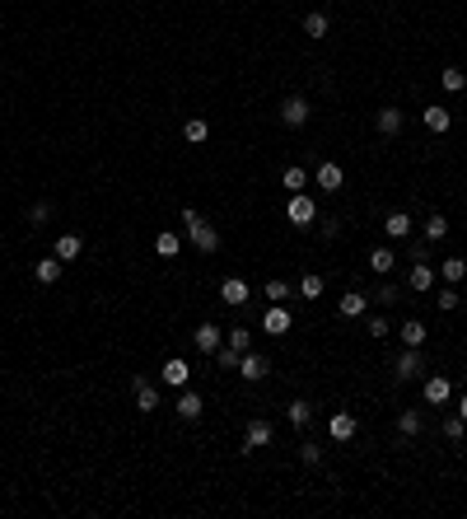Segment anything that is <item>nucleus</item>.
Segmentation results:
<instances>
[{
  "mask_svg": "<svg viewBox=\"0 0 467 519\" xmlns=\"http://www.w3.org/2000/svg\"><path fill=\"white\" fill-rule=\"evenodd\" d=\"M182 234L192 239V248H197V253H220V229L206 225L192 206H182Z\"/></svg>",
  "mask_w": 467,
  "mask_h": 519,
  "instance_id": "f257e3e1",
  "label": "nucleus"
},
{
  "mask_svg": "<svg viewBox=\"0 0 467 519\" xmlns=\"http://www.w3.org/2000/svg\"><path fill=\"white\" fill-rule=\"evenodd\" d=\"M285 215H290V225L309 229V225H318V202H313L309 192H290V206H285Z\"/></svg>",
  "mask_w": 467,
  "mask_h": 519,
  "instance_id": "f03ea898",
  "label": "nucleus"
},
{
  "mask_svg": "<svg viewBox=\"0 0 467 519\" xmlns=\"http://www.w3.org/2000/svg\"><path fill=\"white\" fill-rule=\"evenodd\" d=\"M309 99H304V94H290L285 103H280V122L290 126V131H304V126H309Z\"/></svg>",
  "mask_w": 467,
  "mask_h": 519,
  "instance_id": "7ed1b4c3",
  "label": "nucleus"
},
{
  "mask_svg": "<svg viewBox=\"0 0 467 519\" xmlns=\"http://www.w3.org/2000/svg\"><path fill=\"white\" fill-rule=\"evenodd\" d=\"M421 374H425L421 351H416V346H402V356L392 361V379H397V384H407V379H421Z\"/></svg>",
  "mask_w": 467,
  "mask_h": 519,
  "instance_id": "20e7f679",
  "label": "nucleus"
},
{
  "mask_svg": "<svg viewBox=\"0 0 467 519\" xmlns=\"http://www.w3.org/2000/svg\"><path fill=\"white\" fill-rule=\"evenodd\" d=\"M327 435H332L336 444H351L360 435V421H356V412H332V421H327Z\"/></svg>",
  "mask_w": 467,
  "mask_h": 519,
  "instance_id": "39448f33",
  "label": "nucleus"
},
{
  "mask_svg": "<svg viewBox=\"0 0 467 519\" xmlns=\"http://www.w3.org/2000/svg\"><path fill=\"white\" fill-rule=\"evenodd\" d=\"M271 440H276V430H271V421L253 417V421H248V430H243V454H253V449H267Z\"/></svg>",
  "mask_w": 467,
  "mask_h": 519,
  "instance_id": "423d86ee",
  "label": "nucleus"
},
{
  "mask_svg": "<svg viewBox=\"0 0 467 519\" xmlns=\"http://www.w3.org/2000/svg\"><path fill=\"white\" fill-rule=\"evenodd\" d=\"M290 323H295V318H290L285 305H267V314H262V332H267V337H280V332H290Z\"/></svg>",
  "mask_w": 467,
  "mask_h": 519,
  "instance_id": "0eeeda50",
  "label": "nucleus"
},
{
  "mask_svg": "<svg viewBox=\"0 0 467 519\" xmlns=\"http://www.w3.org/2000/svg\"><path fill=\"white\" fill-rule=\"evenodd\" d=\"M131 388H136V412H159V388L150 384L145 374H136Z\"/></svg>",
  "mask_w": 467,
  "mask_h": 519,
  "instance_id": "6e6552de",
  "label": "nucleus"
},
{
  "mask_svg": "<svg viewBox=\"0 0 467 519\" xmlns=\"http://www.w3.org/2000/svg\"><path fill=\"white\" fill-rule=\"evenodd\" d=\"M238 379H248V384L267 379V356H257V351H243V356H238Z\"/></svg>",
  "mask_w": 467,
  "mask_h": 519,
  "instance_id": "1a4fd4ad",
  "label": "nucleus"
},
{
  "mask_svg": "<svg viewBox=\"0 0 467 519\" xmlns=\"http://www.w3.org/2000/svg\"><path fill=\"white\" fill-rule=\"evenodd\" d=\"M449 398H454V384H449L444 374H430V379H425V403H430V407H444Z\"/></svg>",
  "mask_w": 467,
  "mask_h": 519,
  "instance_id": "9d476101",
  "label": "nucleus"
},
{
  "mask_svg": "<svg viewBox=\"0 0 467 519\" xmlns=\"http://www.w3.org/2000/svg\"><path fill=\"white\" fill-rule=\"evenodd\" d=\"M313 182H318L323 192H341V187H346V169H341V164H318V178H313Z\"/></svg>",
  "mask_w": 467,
  "mask_h": 519,
  "instance_id": "9b49d317",
  "label": "nucleus"
},
{
  "mask_svg": "<svg viewBox=\"0 0 467 519\" xmlns=\"http://www.w3.org/2000/svg\"><path fill=\"white\" fill-rule=\"evenodd\" d=\"M383 234L388 239H412V215L407 211H388L383 215Z\"/></svg>",
  "mask_w": 467,
  "mask_h": 519,
  "instance_id": "f8f14e48",
  "label": "nucleus"
},
{
  "mask_svg": "<svg viewBox=\"0 0 467 519\" xmlns=\"http://www.w3.org/2000/svg\"><path fill=\"white\" fill-rule=\"evenodd\" d=\"M220 300L224 305H248V281L243 276H224L220 281Z\"/></svg>",
  "mask_w": 467,
  "mask_h": 519,
  "instance_id": "ddd939ff",
  "label": "nucleus"
},
{
  "mask_svg": "<svg viewBox=\"0 0 467 519\" xmlns=\"http://www.w3.org/2000/svg\"><path fill=\"white\" fill-rule=\"evenodd\" d=\"M421 122L430 126L434 136H439V131H449V126H454V113H449L444 103H430V108H425V113H421Z\"/></svg>",
  "mask_w": 467,
  "mask_h": 519,
  "instance_id": "4468645a",
  "label": "nucleus"
},
{
  "mask_svg": "<svg viewBox=\"0 0 467 519\" xmlns=\"http://www.w3.org/2000/svg\"><path fill=\"white\" fill-rule=\"evenodd\" d=\"M365 309H369V295H360V290H351V295L336 300V314L341 318H365Z\"/></svg>",
  "mask_w": 467,
  "mask_h": 519,
  "instance_id": "2eb2a0df",
  "label": "nucleus"
},
{
  "mask_svg": "<svg viewBox=\"0 0 467 519\" xmlns=\"http://www.w3.org/2000/svg\"><path fill=\"white\" fill-rule=\"evenodd\" d=\"M220 346H224L220 327H215V323H197V351H211V356H215Z\"/></svg>",
  "mask_w": 467,
  "mask_h": 519,
  "instance_id": "dca6fc26",
  "label": "nucleus"
},
{
  "mask_svg": "<svg viewBox=\"0 0 467 519\" xmlns=\"http://www.w3.org/2000/svg\"><path fill=\"white\" fill-rule=\"evenodd\" d=\"M407 285H412L416 295H425V290L434 285V267H430L425 258H416V267H412V276H407Z\"/></svg>",
  "mask_w": 467,
  "mask_h": 519,
  "instance_id": "f3484780",
  "label": "nucleus"
},
{
  "mask_svg": "<svg viewBox=\"0 0 467 519\" xmlns=\"http://www.w3.org/2000/svg\"><path fill=\"white\" fill-rule=\"evenodd\" d=\"M159 379H164L168 388H187V379H192V370H187V361H178V356H173V361L164 365V374H159Z\"/></svg>",
  "mask_w": 467,
  "mask_h": 519,
  "instance_id": "a211bd4d",
  "label": "nucleus"
},
{
  "mask_svg": "<svg viewBox=\"0 0 467 519\" xmlns=\"http://www.w3.org/2000/svg\"><path fill=\"white\" fill-rule=\"evenodd\" d=\"M402 122H407V113H402V108H383V113L374 117L378 136H397V131H402Z\"/></svg>",
  "mask_w": 467,
  "mask_h": 519,
  "instance_id": "6ab92c4d",
  "label": "nucleus"
},
{
  "mask_svg": "<svg viewBox=\"0 0 467 519\" xmlns=\"http://www.w3.org/2000/svg\"><path fill=\"white\" fill-rule=\"evenodd\" d=\"M285 421H290L295 430H309V421H313V407L304 403V398H295V403L285 407Z\"/></svg>",
  "mask_w": 467,
  "mask_h": 519,
  "instance_id": "aec40b11",
  "label": "nucleus"
},
{
  "mask_svg": "<svg viewBox=\"0 0 467 519\" xmlns=\"http://www.w3.org/2000/svg\"><path fill=\"white\" fill-rule=\"evenodd\" d=\"M201 412H206V407H201V393L182 388V398H178V417H182V421H201Z\"/></svg>",
  "mask_w": 467,
  "mask_h": 519,
  "instance_id": "412c9836",
  "label": "nucleus"
},
{
  "mask_svg": "<svg viewBox=\"0 0 467 519\" xmlns=\"http://www.w3.org/2000/svg\"><path fill=\"white\" fill-rule=\"evenodd\" d=\"M421 426H425V417H421V407H407V412H397V430L412 440V435H421Z\"/></svg>",
  "mask_w": 467,
  "mask_h": 519,
  "instance_id": "4be33fe9",
  "label": "nucleus"
},
{
  "mask_svg": "<svg viewBox=\"0 0 467 519\" xmlns=\"http://www.w3.org/2000/svg\"><path fill=\"white\" fill-rule=\"evenodd\" d=\"M304 33H309V38H327V33H332V19H327L323 10H309V14H304Z\"/></svg>",
  "mask_w": 467,
  "mask_h": 519,
  "instance_id": "5701e85b",
  "label": "nucleus"
},
{
  "mask_svg": "<svg viewBox=\"0 0 467 519\" xmlns=\"http://www.w3.org/2000/svg\"><path fill=\"white\" fill-rule=\"evenodd\" d=\"M79 253H84V239H79V234H61V239H56V258H61V262H75Z\"/></svg>",
  "mask_w": 467,
  "mask_h": 519,
  "instance_id": "b1692460",
  "label": "nucleus"
},
{
  "mask_svg": "<svg viewBox=\"0 0 467 519\" xmlns=\"http://www.w3.org/2000/svg\"><path fill=\"white\" fill-rule=\"evenodd\" d=\"M402 346H416V351L425 346V323L421 318H407V323H402Z\"/></svg>",
  "mask_w": 467,
  "mask_h": 519,
  "instance_id": "393cba45",
  "label": "nucleus"
},
{
  "mask_svg": "<svg viewBox=\"0 0 467 519\" xmlns=\"http://www.w3.org/2000/svg\"><path fill=\"white\" fill-rule=\"evenodd\" d=\"M33 276H38V281H43V285L61 281V258H56V253H52V258H43V262H38V267H33Z\"/></svg>",
  "mask_w": 467,
  "mask_h": 519,
  "instance_id": "a878e982",
  "label": "nucleus"
},
{
  "mask_svg": "<svg viewBox=\"0 0 467 519\" xmlns=\"http://www.w3.org/2000/svg\"><path fill=\"white\" fill-rule=\"evenodd\" d=\"M178 248H182V239L173 234V229H159V239H155V253H159V258H178Z\"/></svg>",
  "mask_w": 467,
  "mask_h": 519,
  "instance_id": "bb28decb",
  "label": "nucleus"
},
{
  "mask_svg": "<svg viewBox=\"0 0 467 519\" xmlns=\"http://www.w3.org/2000/svg\"><path fill=\"white\" fill-rule=\"evenodd\" d=\"M182 136H187L192 146H206V141H211V122H206V117H192V122L182 126Z\"/></svg>",
  "mask_w": 467,
  "mask_h": 519,
  "instance_id": "cd10ccee",
  "label": "nucleus"
},
{
  "mask_svg": "<svg viewBox=\"0 0 467 519\" xmlns=\"http://www.w3.org/2000/svg\"><path fill=\"white\" fill-rule=\"evenodd\" d=\"M392 262H397V258H392V248H374V253H369V271H374V276H388Z\"/></svg>",
  "mask_w": 467,
  "mask_h": 519,
  "instance_id": "c85d7f7f",
  "label": "nucleus"
},
{
  "mask_svg": "<svg viewBox=\"0 0 467 519\" xmlns=\"http://www.w3.org/2000/svg\"><path fill=\"white\" fill-rule=\"evenodd\" d=\"M224 346H234L243 356V351H253V332H248V327H234V332H224Z\"/></svg>",
  "mask_w": 467,
  "mask_h": 519,
  "instance_id": "c756f323",
  "label": "nucleus"
},
{
  "mask_svg": "<svg viewBox=\"0 0 467 519\" xmlns=\"http://www.w3.org/2000/svg\"><path fill=\"white\" fill-rule=\"evenodd\" d=\"M439 276H444L449 285H458V281H463V276H467V262H463V258H444V267H439Z\"/></svg>",
  "mask_w": 467,
  "mask_h": 519,
  "instance_id": "7c9ffc66",
  "label": "nucleus"
},
{
  "mask_svg": "<svg viewBox=\"0 0 467 519\" xmlns=\"http://www.w3.org/2000/svg\"><path fill=\"white\" fill-rule=\"evenodd\" d=\"M280 187H290V192H304V187H309V173H304L300 164H290L285 178H280Z\"/></svg>",
  "mask_w": 467,
  "mask_h": 519,
  "instance_id": "2f4dec72",
  "label": "nucleus"
},
{
  "mask_svg": "<svg viewBox=\"0 0 467 519\" xmlns=\"http://www.w3.org/2000/svg\"><path fill=\"white\" fill-rule=\"evenodd\" d=\"M323 276H313V271H304V276H300V295H304V300H318V295H323Z\"/></svg>",
  "mask_w": 467,
  "mask_h": 519,
  "instance_id": "473e14b6",
  "label": "nucleus"
},
{
  "mask_svg": "<svg viewBox=\"0 0 467 519\" xmlns=\"http://www.w3.org/2000/svg\"><path fill=\"white\" fill-rule=\"evenodd\" d=\"M444 234H449V220H444V215H430V220H425V239H430V244H439Z\"/></svg>",
  "mask_w": 467,
  "mask_h": 519,
  "instance_id": "72a5a7b5",
  "label": "nucleus"
},
{
  "mask_svg": "<svg viewBox=\"0 0 467 519\" xmlns=\"http://www.w3.org/2000/svg\"><path fill=\"white\" fill-rule=\"evenodd\" d=\"M439 84H444L449 94H458V89H463V84H467V75H463V70H458V66H449L444 75H439Z\"/></svg>",
  "mask_w": 467,
  "mask_h": 519,
  "instance_id": "f704fd0d",
  "label": "nucleus"
},
{
  "mask_svg": "<svg viewBox=\"0 0 467 519\" xmlns=\"http://www.w3.org/2000/svg\"><path fill=\"white\" fill-rule=\"evenodd\" d=\"M300 463H304V468H318V463H323V449H318L313 440H304L300 444Z\"/></svg>",
  "mask_w": 467,
  "mask_h": 519,
  "instance_id": "c9c22d12",
  "label": "nucleus"
},
{
  "mask_svg": "<svg viewBox=\"0 0 467 519\" xmlns=\"http://www.w3.org/2000/svg\"><path fill=\"white\" fill-rule=\"evenodd\" d=\"M434 305L444 309V314H454V309H458V290H454V285H444V290L434 295Z\"/></svg>",
  "mask_w": 467,
  "mask_h": 519,
  "instance_id": "e433bc0d",
  "label": "nucleus"
},
{
  "mask_svg": "<svg viewBox=\"0 0 467 519\" xmlns=\"http://www.w3.org/2000/svg\"><path fill=\"white\" fill-rule=\"evenodd\" d=\"M215 365H220V370H238V351L220 346V351H215Z\"/></svg>",
  "mask_w": 467,
  "mask_h": 519,
  "instance_id": "4c0bfd02",
  "label": "nucleus"
},
{
  "mask_svg": "<svg viewBox=\"0 0 467 519\" xmlns=\"http://www.w3.org/2000/svg\"><path fill=\"white\" fill-rule=\"evenodd\" d=\"M28 220H33V225H47V220H52V202H33L28 206Z\"/></svg>",
  "mask_w": 467,
  "mask_h": 519,
  "instance_id": "58836bf2",
  "label": "nucleus"
},
{
  "mask_svg": "<svg viewBox=\"0 0 467 519\" xmlns=\"http://www.w3.org/2000/svg\"><path fill=\"white\" fill-rule=\"evenodd\" d=\"M444 435H449V440H463V435H467V421L463 417H444Z\"/></svg>",
  "mask_w": 467,
  "mask_h": 519,
  "instance_id": "ea45409f",
  "label": "nucleus"
},
{
  "mask_svg": "<svg viewBox=\"0 0 467 519\" xmlns=\"http://www.w3.org/2000/svg\"><path fill=\"white\" fill-rule=\"evenodd\" d=\"M365 332H369V337H392L388 318H365Z\"/></svg>",
  "mask_w": 467,
  "mask_h": 519,
  "instance_id": "a19ab883",
  "label": "nucleus"
},
{
  "mask_svg": "<svg viewBox=\"0 0 467 519\" xmlns=\"http://www.w3.org/2000/svg\"><path fill=\"white\" fill-rule=\"evenodd\" d=\"M318 234H323V239H336V234H341V220H332V215H318Z\"/></svg>",
  "mask_w": 467,
  "mask_h": 519,
  "instance_id": "79ce46f5",
  "label": "nucleus"
},
{
  "mask_svg": "<svg viewBox=\"0 0 467 519\" xmlns=\"http://www.w3.org/2000/svg\"><path fill=\"white\" fill-rule=\"evenodd\" d=\"M285 295H290V281H267V300L271 305H280Z\"/></svg>",
  "mask_w": 467,
  "mask_h": 519,
  "instance_id": "37998d69",
  "label": "nucleus"
},
{
  "mask_svg": "<svg viewBox=\"0 0 467 519\" xmlns=\"http://www.w3.org/2000/svg\"><path fill=\"white\" fill-rule=\"evenodd\" d=\"M369 300H378V305H392V300H397V285H388V281H383L374 295H369Z\"/></svg>",
  "mask_w": 467,
  "mask_h": 519,
  "instance_id": "c03bdc74",
  "label": "nucleus"
},
{
  "mask_svg": "<svg viewBox=\"0 0 467 519\" xmlns=\"http://www.w3.org/2000/svg\"><path fill=\"white\" fill-rule=\"evenodd\" d=\"M458 417H463V421H467V393H463V398H458Z\"/></svg>",
  "mask_w": 467,
  "mask_h": 519,
  "instance_id": "a18cd8bd",
  "label": "nucleus"
}]
</instances>
